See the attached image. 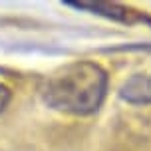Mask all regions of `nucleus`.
I'll list each match as a JSON object with an SVG mask.
<instances>
[{
	"label": "nucleus",
	"mask_w": 151,
	"mask_h": 151,
	"mask_svg": "<svg viewBox=\"0 0 151 151\" xmlns=\"http://www.w3.org/2000/svg\"><path fill=\"white\" fill-rule=\"evenodd\" d=\"M107 76L93 62H74L54 72L44 86V99L60 111L88 115L106 98Z\"/></svg>",
	"instance_id": "obj_1"
},
{
	"label": "nucleus",
	"mask_w": 151,
	"mask_h": 151,
	"mask_svg": "<svg viewBox=\"0 0 151 151\" xmlns=\"http://www.w3.org/2000/svg\"><path fill=\"white\" fill-rule=\"evenodd\" d=\"M119 96L129 104H151V76L137 74L121 86Z\"/></svg>",
	"instance_id": "obj_2"
},
{
	"label": "nucleus",
	"mask_w": 151,
	"mask_h": 151,
	"mask_svg": "<svg viewBox=\"0 0 151 151\" xmlns=\"http://www.w3.org/2000/svg\"><path fill=\"white\" fill-rule=\"evenodd\" d=\"M68 6L74 8H83V10H91L96 14H101L106 18H111V20H127V10L119 4H111V2H66Z\"/></svg>",
	"instance_id": "obj_3"
},
{
	"label": "nucleus",
	"mask_w": 151,
	"mask_h": 151,
	"mask_svg": "<svg viewBox=\"0 0 151 151\" xmlns=\"http://www.w3.org/2000/svg\"><path fill=\"white\" fill-rule=\"evenodd\" d=\"M8 101H10V91L6 86H0V111L8 106Z\"/></svg>",
	"instance_id": "obj_4"
}]
</instances>
